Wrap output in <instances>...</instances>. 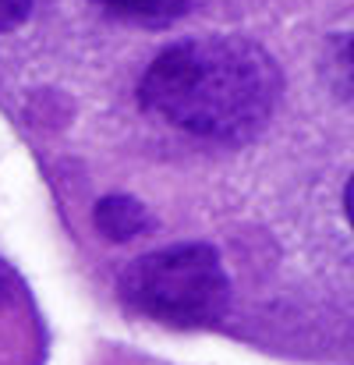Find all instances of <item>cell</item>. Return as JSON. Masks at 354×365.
Masks as SVG:
<instances>
[{"label":"cell","instance_id":"obj_1","mask_svg":"<svg viewBox=\"0 0 354 365\" xmlns=\"http://www.w3.org/2000/svg\"><path fill=\"white\" fill-rule=\"evenodd\" d=\"M280 93L276 61L241 36L181 39L138 82V100L152 118L206 142H248L273 118Z\"/></svg>","mask_w":354,"mask_h":365},{"label":"cell","instance_id":"obj_2","mask_svg":"<svg viewBox=\"0 0 354 365\" xmlns=\"http://www.w3.org/2000/svg\"><path fill=\"white\" fill-rule=\"evenodd\" d=\"M227 269L220 255L202 242L163 245L138 255L120 273V298L127 309L174 330L213 323L227 309Z\"/></svg>","mask_w":354,"mask_h":365},{"label":"cell","instance_id":"obj_3","mask_svg":"<svg viewBox=\"0 0 354 365\" xmlns=\"http://www.w3.org/2000/svg\"><path fill=\"white\" fill-rule=\"evenodd\" d=\"M96 227L107 235V238H118V242H127V238H138L142 231L152 227L145 206L131 195H110L96 206Z\"/></svg>","mask_w":354,"mask_h":365},{"label":"cell","instance_id":"obj_4","mask_svg":"<svg viewBox=\"0 0 354 365\" xmlns=\"http://www.w3.org/2000/svg\"><path fill=\"white\" fill-rule=\"evenodd\" d=\"M107 14L135 25H170L192 11L195 0H96Z\"/></svg>","mask_w":354,"mask_h":365},{"label":"cell","instance_id":"obj_5","mask_svg":"<svg viewBox=\"0 0 354 365\" xmlns=\"http://www.w3.org/2000/svg\"><path fill=\"white\" fill-rule=\"evenodd\" d=\"M32 4H36V0H0V32L18 29V25L32 14Z\"/></svg>","mask_w":354,"mask_h":365},{"label":"cell","instance_id":"obj_6","mask_svg":"<svg viewBox=\"0 0 354 365\" xmlns=\"http://www.w3.org/2000/svg\"><path fill=\"white\" fill-rule=\"evenodd\" d=\"M337 78H340V86L354 96V32L344 36V43H340V50H337Z\"/></svg>","mask_w":354,"mask_h":365},{"label":"cell","instance_id":"obj_7","mask_svg":"<svg viewBox=\"0 0 354 365\" xmlns=\"http://www.w3.org/2000/svg\"><path fill=\"white\" fill-rule=\"evenodd\" d=\"M344 210H348V224H351V231H354V178H351V185H348V195H344Z\"/></svg>","mask_w":354,"mask_h":365},{"label":"cell","instance_id":"obj_8","mask_svg":"<svg viewBox=\"0 0 354 365\" xmlns=\"http://www.w3.org/2000/svg\"><path fill=\"white\" fill-rule=\"evenodd\" d=\"M0 294H4V266H0Z\"/></svg>","mask_w":354,"mask_h":365}]
</instances>
